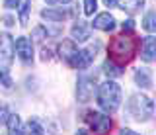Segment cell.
Wrapping results in <instances>:
<instances>
[{"label":"cell","instance_id":"30bf717a","mask_svg":"<svg viewBox=\"0 0 156 135\" xmlns=\"http://www.w3.org/2000/svg\"><path fill=\"white\" fill-rule=\"evenodd\" d=\"M94 27H98V30H101V31H111L115 27V18L111 16L109 12L98 14L94 18Z\"/></svg>","mask_w":156,"mask_h":135},{"label":"cell","instance_id":"3957f363","mask_svg":"<svg viewBox=\"0 0 156 135\" xmlns=\"http://www.w3.org/2000/svg\"><path fill=\"white\" fill-rule=\"evenodd\" d=\"M154 112V104L150 98H146L143 94H135L131 96L129 100V114L133 115V119L136 122H144V119H148L150 115Z\"/></svg>","mask_w":156,"mask_h":135},{"label":"cell","instance_id":"5b68a950","mask_svg":"<svg viewBox=\"0 0 156 135\" xmlns=\"http://www.w3.org/2000/svg\"><path fill=\"white\" fill-rule=\"evenodd\" d=\"M86 123L92 131L96 133H104V131H109L111 129V119L107 115H101L98 112H88L86 114Z\"/></svg>","mask_w":156,"mask_h":135},{"label":"cell","instance_id":"5bb4252c","mask_svg":"<svg viewBox=\"0 0 156 135\" xmlns=\"http://www.w3.org/2000/svg\"><path fill=\"white\" fill-rule=\"evenodd\" d=\"M117 4H119L121 10L129 12V14H135L140 10V6L144 4V0H117Z\"/></svg>","mask_w":156,"mask_h":135},{"label":"cell","instance_id":"7c38bea8","mask_svg":"<svg viewBox=\"0 0 156 135\" xmlns=\"http://www.w3.org/2000/svg\"><path fill=\"white\" fill-rule=\"evenodd\" d=\"M70 33H72V39H74V41H86V39H90V27H88L86 22L74 24V27L70 30Z\"/></svg>","mask_w":156,"mask_h":135},{"label":"cell","instance_id":"d6986e66","mask_svg":"<svg viewBox=\"0 0 156 135\" xmlns=\"http://www.w3.org/2000/svg\"><path fill=\"white\" fill-rule=\"evenodd\" d=\"M143 27L146 31H156V12H148L143 20Z\"/></svg>","mask_w":156,"mask_h":135},{"label":"cell","instance_id":"9c48e42d","mask_svg":"<svg viewBox=\"0 0 156 135\" xmlns=\"http://www.w3.org/2000/svg\"><path fill=\"white\" fill-rule=\"evenodd\" d=\"M140 59L144 63H150L156 59V37H144L143 41V49H140Z\"/></svg>","mask_w":156,"mask_h":135},{"label":"cell","instance_id":"d4e9b609","mask_svg":"<svg viewBox=\"0 0 156 135\" xmlns=\"http://www.w3.org/2000/svg\"><path fill=\"white\" fill-rule=\"evenodd\" d=\"M41 59H43V61H49V59H51V51L43 49V51H41Z\"/></svg>","mask_w":156,"mask_h":135},{"label":"cell","instance_id":"6da1fadb","mask_svg":"<svg viewBox=\"0 0 156 135\" xmlns=\"http://www.w3.org/2000/svg\"><path fill=\"white\" fill-rule=\"evenodd\" d=\"M135 49H136V41L135 37L127 35V33H123V35H117L111 39L109 47H107V53H109V59L115 61L117 65L123 67L125 63H129L131 59H133L135 55Z\"/></svg>","mask_w":156,"mask_h":135},{"label":"cell","instance_id":"9a60e30c","mask_svg":"<svg viewBox=\"0 0 156 135\" xmlns=\"http://www.w3.org/2000/svg\"><path fill=\"white\" fill-rule=\"evenodd\" d=\"M104 73L109 76V78H117V76H121V65H117L115 61H111V59H107L104 63Z\"/></svg>","mask_w":156,"mask_h":135},{"label":"cell","instance_id":"4fadbf2b","mask_svg":"<svg viewBox=\"0 0 156 135\" xmlns=\"http://www.w3.org/2000/svg\"><path fill=\"white\" fill-rule=\"evenodd\" d=\"M135 82L140 86V88H150L152 86V78H150L148 69H136L135 73Z\"/></svg>","mask_w":156,"mask_h":135},{"label":"cell","instance_id":"52a82bcc","mask_svg":"<svg viewBox=\"0 0 156 135\" xmlns=\"http://www.w3.org/2000/svg\"><path fill=\"white\" fill-rule=\"evenodd\" d=\"M94 90H96V76L94 78L80 76V80H78V100L80 102H88L94 96Z\"/></svg>","mask_w":156,"mask_h":135},{"label":"cell","instance_id":"2e32d148","mask_svg":"<svg viewBox=\"0 0 156 135\" xmlns=\"http://www.w3.org/2000/svg\"><path fill=\"white\" fill-rule=\"evenodd\" d=\"M41 18L51 20V22H62L66 18V12H62V10H51V8H47V10L41 12Z\"/></svg>","mask_w":156,"mask_h":135},{"label":"cell","instance_id":"7402d4cb","mask_svg":"<svg viewBox=\"0 0 156 135\" xmlns=\"http://www.w3.org/2000/svg\"><path fill=\"white\" fill-rule=\"evenodd\" d=\"M6 119H8V106L0 102V123H6Z\"/></svg>","mask_w":156,"mask_h":135},{"label":"cell","instance_id":"4316f807","mask_svg":"<svg viewBox=\"0 0 156 135\" xmlns=\"http://www.w3.org/2000/svg\"><path fill=\"white\" fill-rule=\"evenodd\" d=\"M4 4H6V8H14V6L18 4V0H6Z\"/></svg>","mask_w":156,"mask_h":135},{"label":"cell","instance_id":"83f0119b","mask_svg":"<svg viewBox=\"0 0 156 135\" xmlns=\"http://www.w3.org/2000/svg\"><path fill=\"white\" fill-rule=\"evenodd\" d=\"M104 4H105V6H113V4H117V0H104Z\"/></svg>","mask_w":156,"mask_h":135},{"label":"cell","instance_id":"cb8c5ba5","mask_svg":"<svg viewBox=\"0 0 156 135\" xmlns=\"http://www.w3.org/2000/svg\"><path fill=\"white\" fill-rule=\"evenodd\" d=\"M133 30H135V22L133 20L123 22V31H133Z\"/></svg>","mask_w":156,"mask_h":135},{"label":"cell","instance_id":"8992f818","mask_svg":"<svg viewBox=\"0 0 156 135\" xmlns=\"http://www.w3.org/2000/svg\"><path fill=\"white\" fill-rule=\"evenodd\" d=\"M96 53H98V45H92V47H86V49L78 51L74 55V59L70 61V67L72 69H88L92 65V61H94Z\"/></svg>","mask_w":156,"mask_h":135},{"label":"cell","instance_id":"8fae6325","mask_svg":"<svg viewBox=\"0 0 156 135\" xmlns=\"http://www.w3.org/2000/svg\"><path fill=\"white\" fill-rule=\"evenodd\" d=\"M76 53H78V49H76L74 41H62L61 45H58V55H61V59H62V61H66L68 65H70V61H72V59H74Z\"/></svg>","mask_w":156,"mask_h":135},{"label":"cell","instance_id":"e0dca14e","mask_svg":"<svg viewBox=\"0 0 156 135\" xmlns=\"http://www.w3.org/2000/svg\"><path fill=\"white\" fill-rule=\"evenodd\" d=\"M29 0H18V10H20V24L26 26L27 24V14H29Z\"/></svg>","mask_w":156,"mask_h":135},{"label":"cell","instance_id":"44dd1931","mask_svg":"<svg viewBox=\"0 0 156 135\" xmlns=\"http://www.w3.org/2000/svg\"><path fill=\"white\" fill-rule=\"evenodd\" d=\"M33 41H41V39H45V37H47V30H45V27H41V26H39V27H35V30H33Z\"/></svg>","mask_w":156,"mask_h":135},{"label":"cell","instance_id":"ba28073f","mask_svg":"<svg viewBox=\"0 0 156 135\" xmlns=\"http://www.w3.org/2000/svg\"><path fill=\"white\" fill-rule=\"evenodd\" d=\"M16 53H18L20 59H22V63L29 65V63L33 61V47H31V41H29L27 37H20V39L16 41Z\"/></svg>","mask_w":156,"mask_h":135},{"label":"cell","instance_id":"7a4b0ae2","mask_svg":"<svg viewBox=\"0 0 156 135\" xmlns=\"http://www.w3.org/2000/svg\"><path fill=\"white\" fill-rule=\"evenodd\" d=\"M98 102H100V106L107 114L115 112V110L119 108V104H121V88H119V84L113 82V80L104 82L100 86V90H98Z\"/></svg>","mask_w":156,"mask_h":135},{"label":"cell","instance_id":"ac0fdd59","mask_svg":"<svg viewBox=\"0 0 156 135\" xmlns=\"http://www.w3.org/2000/svg\"><path fill=\"white\" fill-rule=\"evenodd\" d=\"M6 125H8V131L10 133H20V131H22V123H20V115L18 114L8 115Z\"/></svg>","mask_w":156,"mask_h":135},{"label":"cell","instance_id":"603a6c76","mask_svg":"<svg viewBox=\"0 0 156 135\" xmlns=\"http://www.w3.org/2000/svg\"><path fill=\"white\" fill-rule=\"evenodd\" d=\"M94 10H96V0H84V12L94 14Z\"/></svg>","mask_w":156,"mask_h":135},{"label":"cell","instance_id":"277c9868","mask_svg":"<svg viewBox=\"0 0 156 135\" xmlns=\"http://www.w3.org/2000/svg\"><path fill=\"white\" fill-rule=\"evenodd\" d=\"M14 53H16V43L8 33H0V71L8 73L10 65L14 61Z\"/></svg>","mask_w":156,"mask_h":135},{"label":"cell","instance_id":"ffe728a7","mask_svg":"<svg viewBox=\"0 0 156 135\" xmlns=\"http://www.w3.org/2000/svg\"><path fill=\"white\" fill-rule=\"evenodd\" d=\"M22 131H23V133H37V135H39V133H43V127H41L37 122H31V119H29V122L22 127Z\"/></svg>","mask_w":156,"mask_h":135},{"label":"cell","instance_id":"484cf974","mask_svg":"<svg viewBox=\"0 0 156 135\" xmlns=\"http://www.w3.org/2000/svg\"><path fill=\"white\" fill-rule=\"evenodd\" d=\"M49 4H66V2H72V0H47Z\"/></svg>","mask_w":156,"mask_h":135}]
</instances>
